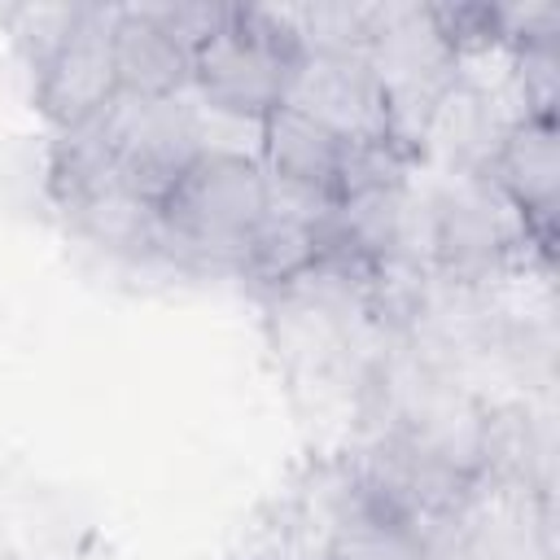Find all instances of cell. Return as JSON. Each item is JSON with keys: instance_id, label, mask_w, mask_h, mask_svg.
Returning <instances> with one entry per match:
<instances>
[{"instance_id": "cell-1", "label": "cell", "mask_w": 560, "mask_h": 560, "mask_svg": "<svg viewBox=\"0 0 560 560\" xmlns=\"http://www.w3.org/2000/svg\"><path fill=\"white\" fill-rule=\"evenodd\" d=\"M267 214V171L258 158L201 153L162 201V262L184 271L241 276L249 236Z\"/></svg>"}, {"instance_id": "cell-2", "label": "cell", "mask_w": 560, "mask_h": 560, "mask_svg": "<svg viewBox=\"0 0 560 560\" xmlns=\"http://www.w3.org/2000/svg\"><path fill=\"white\" fill-rule=\"evenodd\" d=\"M293 57L280 9L232 4L228 22L192 52V96L228 118L262 122L284 101Z\"/></svg>"}, {"instance_id": "cell-3", "label": "cell", "mask_w": 560, "mask_h": 560, "mask_svg": "<svg viewBox=\"0 0 560 560\" xmlns=\"http://www.w3.org/2000/svg\"><path fill=\"white\" fill-rule=\"evenodd\" d=\"M96 127L114 149L122 179L158 206L179 184V175L201 158V122H197L192 88L179 96L118 92L105 105V114H96Z\"/></svg>"}, {"instance_id": "cell-4", "label": "cell", "mask_w": 560, "mask_h": 560, "mask_svg": "<svg viewBox=\"0 0 560 560\" xmlns=\"http://www.w3.org/2000/svg\"><path fill=\"white\" fill-rule=\"evenodd\" d=\"M114 18H118V9L83 4L70 35L35 70V105L44 109V118L57 131H74V127L92 122L118 96Z\"/></svg>"}, {"instance_id": "cell-5", "label": "cell", "mask_w": 560, "mask_h": 560, "mask_svg": "<svg viewBox=\"0 0 560 560\" xmlns=\"http://www.w3.org/2000/svg\"><path fill=\"white\" fill-rule=\"evenodd\" d=\"M280 105L315 118L346 144L389 140L385 96L363 52H298Z\"/></svg>"}, {"instance_id": "cell-6", "label": "cell", "mask_w": 560, "mask_h": 560, "mask_svg": "<svg viewBox=\"0 0 560 560\" xmlns=\"http://www.w3.org/2000/svg\"><path fill=\"white\" fill-rule=\"evenodd\" d=\"M490 179L512 197V206L525 214L534 241L551 254L556 241V206H560V140H556V118L551 114H529L516 118L494 158H490Z\"/></svg>"}, {"instance_id": "cell-7", "label": "cell", "mask_w": 560, "mask_h": 560, "mask_svg": "<svg viewBox=\"0 0 560 560\" xmlns=\"http://www.w3.org/2000/svg\"><path fill=\"white\" fill-rule=\"evenodd\" d=\"M70 232L122 262H162V206L140 197L122 175L57 201Z\"/></svg>"}, {"instance_id": "cell-8", "label": "cell", "mask_w": 560, "mask_h": 560, "mask_svg": "<svg viewBox=\"0 0 560 560\" xmlns=\"http://www.w3.org/2000/svg\"><path fill=\"white\" fill-rule=\"evenodd\" d=\"M258 162H262V171L271 179L319 188V192L337 197V179H341V162H346V140H337L315 118H306V114H298L289 105H276L262 118Z\"/></svg>"}, {"instance_id": "cell-9", "label": "cell", "mask_w": 560, "mask_h": 560, "mask_svg": "<svg viewBox=\"0 0 560 560\" xmlns=\"http://www.w3.org/2000/svg\"><path fill=\"white\" fill-rule=\"evenodd\" d=\"M114 66L118 92L131 96H179L192 88V57L136 4L114 18Z\"/></svg>"}, {"instance_id": "cell-10", "label": "cell", "mask_w": 560, "mask_h": 560, "mask_svg": "<svg viewBox=\"0 0 560 560\" xmlns=\"http://www.w3.org/2000/svg\"><path fill=\"white\" fill-rule=\"evenodd\" d=\"M83 4H18V9H4V26L13 35V48L18 57L26 61L31 79L35 70L57 52V44L70 35V26L79 22Z\"/></svg>"}, {"instance_id": "cell-11", "label": "cell", "mask_w": 560, "mask_h": 560, "mask_svg": "<svg viewBox=\"0 0 560 560\" xmlns=\"http://www.w3.org/2000/svg\"><path fill=\"white\" fill-rule=\"evenodd\" d=\"M149 22H158L188 57L228 22L232 4H136Z\"/></svg>"}]
</instances>
